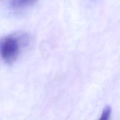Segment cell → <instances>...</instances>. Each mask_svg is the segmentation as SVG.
I'll return each instance as SVG.
<instances>
[{
    "label": "cell",
    "instance_id": "1",
    "mask_svg": "<svg viewBox=\"0 0 120 120\" xmlns=\"http://www.w3.org/2000/svg\"><path fill=\"white\" fill-rule=\"evenodd\" d=\"M28 36L24 33H16L0 38V56L7 63H14L27 45Z\"/></svg>",
    "mask_w": 120,
    "mask_h": 120
},
{
    "label": "cell",
    "instance_id": "2",
    "mask_svg": "<svg viewBox=\"0 0 120 120\" xmlns=\"http://www.w3.org/2000/svg\"><path fill=\"white\" fill-rule=\"evenodd\" d=\"M36 1L33 0H13L9 1V7L16 13H21L32 6Z\"/></svg>",
    "mask_w": 120,
    "mask_h": 120
},
{
    "label": "cell",
    "instance_id": "3",
    "mask_svg": "<svg viewBox=\"0 0 120 120\" xmlns=\"http://www.w3.org/2000/svg\"><path fill=\"white\" fill-rule=\"evenodd\" d=\"M111 108L110 106L105 107L98 120H109L111 114Z\"/></svg>",
    "mask_w": 120,
    "mask_h": 120
}]
</instances>
